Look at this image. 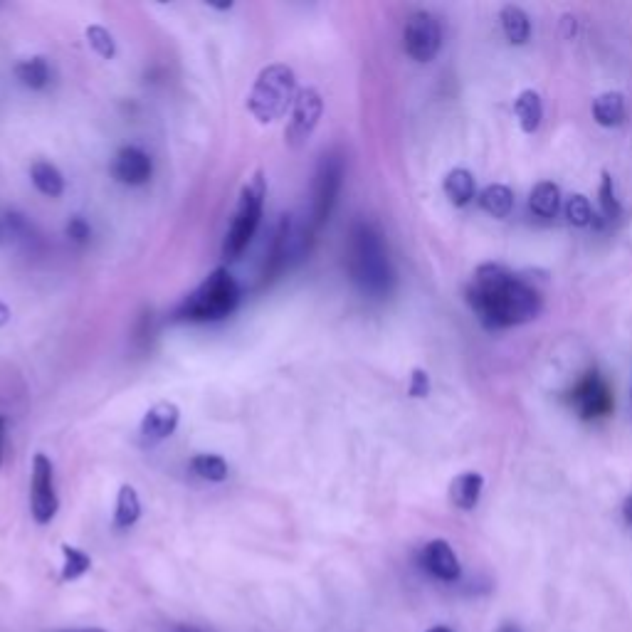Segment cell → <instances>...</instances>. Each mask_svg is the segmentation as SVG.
<instances>
[{
  "label": "cell",
  "instance_id": "d6986e66",
  "mask_svg": "<svg viewBox=\"0 0 632 632\" xmlns=\"http://www.w3.org/2000/svg\"><path fill=\"white\" fill-rule=\"evenodd\" d=\"M479 205H482L484 213H489L492 218H507L514 208L512 188L504 186V183H492V186H487L479 193Z\"/></svg>",
  "mask_w": 632,
  "mask_h": 632
},
{
  "label": "cell",
  "instance_id": "7c38bea8",
  "mask_svg": "<svg viewBox=\"0 0 632 632\" xmlns=\"http://www.w3.org/2000/svg\"><path fill=\"white\" fill-rule=\"evenodd\" d=\"M420 561H423L425 571L433 573L435 578L440 581L452 583L462 576V566H460V558L457 553L452 551V546L447 541L435 539L425 546L423 553H420Z\"/></svg>",
  "mask_w": 632,
  "mask_h": 632
},
{
  "label": "cell",
  "instance_id": "ba28073f",
  "mask_svg": "<svg viewBox=\"0 0 632 632\" xmlns=\"http://www.w3.org/2000/svg\"><path fill=\"white\" fill-rule=\"evenodd\" d=\"M321 112H324V102H321V94L316 92L314 87L302 89V92L297 94V99H294L292 104V119H289L287 131H284L287 144L292 146V149H304V146H307L314 129L319 126Z\"/></svg>",
  "mask_w": 632,
  "mask_h": 632
},
{
  "label": "cell",
  "instance_id": "cb8c5ba5",
  "mask_svg": "<svg viewBox=\"0 0 632 632\" xmlns=\"http://www.w3.org/2000/svg\"><path fill=\"white\" fill-rule=\"evenodd\" d=\"M287 250H289V218H287V215H284L282 223H279V228H277L270 262H267L265 284L272 282V279H275V275H279V270H282L284 262H287Z\"/></svg>",
  "mask_w": 632,
  "mask_h": 632
},
{
  "label": "cell",
  "instance_id": "4316f807",
  "mask_svg": "<svg viewBox=\"0 0 632 632\" xmlns=\"http://www.w3.org/2000/svg\"><path fill=\"white\" fill-rule=\"evenodd\" d=\"M600 210H603V218L605 220H615L620 218V213H623V205H620L618 196H615V183H613V176H610L608 171L603 173V181H600Z\"/></svg>",
  "mask_w": 632,
  "mask_h": 632
},
{
  "label": "cell",
  "instance_id": "6da1fadb",
  "mask_svg": "<svg viewBox=\"0 0 632 632\" xmlns=\"http://www.w3.org/2000/svg\"><path fill=\"white\" fill-rule=\"evenodd\" d=\"M467 302L479 324L489 331L526 324L536 319L544 307L541 294L502 265L477 267L472 284L467 287Z\"/></svg>",
  "mask_w": 632,
  "mask_h": 632
},
{
  "label": "cell",
  "instance_id": "d590c367",
  "mask_svg": "<svg viewBox=\"0 0 632 632\" xmlns=\"http://www.w3.org/2000/svg\"><path fill=\"white\" fill-rule=\"evenodd\" d=\"M499 632H521V630L516 628L514 623H507V625H502V628H499Z\"/></svg>",
  "mask_w": 632,
  "mask_h": 632
},
{
  "label": "cell",
  "instance_id": "4dcf8cb0",
  "mask_svg": "<svg viewBox=\"0 0 632 632\" xmlns=\"http://www.w3.org/2000/svg\"><path fill=\"white\" fill-rule=\"evenodd\" d=\"M67 235L75 242H79V245H84V242H89V237H92V228H89L87 220L72 218L70 223H67Z\"/></svg>",
  "mask_w": 632,
  "mask_h": 632
},
{
  "label": "cell",
  "instance_id": "9c48e42d",
  "mask_svg": "<svg viewBox=\"0 0 632 632\" xmlns=\"http://www.w3.org/2000/svg\"><path fill=\"white\" fill-rule=\"evenodd\" d=\"M30 509L38 524H50L60 509L55 489V467L47 455H35L33 460V487H30Z\"/></svg>",
  "mask_w": 632,
  "mask_h": 632
},
{
  "label": "cell",
  "instance_id": "f35d334b",
  "mask_svg": "<svg viewBox=\"0 0 632 632\" xmlns=\"http://www.w3.org/2000/svg\"><path fill=\"white\" fill-rule=\"evenodd\" d=\"M178 632H198V630H188V628H181Z\"/></svg>",
  "mask_w": 632,
  "mask_h": 632
},
{
  "label": "cell",
  "instance_id": "83f0119b",
  "mask_svg": "<svg viewBox=\"0 0 632 632\" xmlns=\"http://www.w3.org/2000/svg\"><path fill=\"white\" fill-rule=\"evenodd\" d=\"M566 218L568 223L576 225V228H588L593 223V208L588 203L586 196L576 193L566 200Z\"/></svg>",
  "mask_w": 632,
  "mask_h": 632
},
{
  "label": "cell",
  "instance_id": "836d02e7",
  "mask_svg": "<svg viewBox=\"0 0 632 632\" xmlns=\"http://www.w3.org/2000/svg\"><path fill=\"white\" fill-rule=\"evenodd\" d=\"M3 440H5V420L0 415V467H3Z\"/></svg>",
  "mask_w": 632,
  "mask_h": 632
},
{
  "label": "cell",
  "instance_id": "603a6c76",
  "mask_svg": "<svg viewBox=\"0 0 632 632\" xmlns=\"http://www.w3.org/2000/svg\"><path fill=\"white\" fill-rule=\"evenodd\" d=\"M15 75L28 89H45L50 84V65L45 57H30L15 67Z\"/></svg>",
  "mask_w": 632,
  "mask_h": 632
},
{
  "label": "cell",
  "instance_id": "d4e9b609",
  "mask_svg": "<svg viewBox=\"0 0 632 632\" xmlns=\"http://www.w3.org/2000/svg\"><path fill=\"white\" fill-rule=\"evenodd\" d=\"M62 556H65V563H62V581L65 583L77 581V578H82L92 568V558L84 551L75 549V546H62Z\"/></svg>",
  "mask_w": 632,
  "mask_h": 632
},
{
  "label": "cell",
  "instance_id": "484cf974",
  "mask_svg": "<svg viewBox=\"0 0 632 632\" xmlns=\"http://www.w3.org/2000/svg\"><path fill=\"white\" fill-rule=\"evenodd\" d=\"M191 470L198 474L200 479H208V482H223L228 477V462L220 455H196L191 462Z\"/></svg>",
  "mask_w": 632,
  "mask_h": 632
},
{
  "label": "cell",
  "instance_id": "52a82bcc",
  "mask_svg": "<svg viewBox=\"0 0 632 632\" xmlns=\"http://www.w3.org/2000/svg\"><path fill=\"white\" fill-rule=\"evenodd\" d=\"M403 47L410 60L430 62L442 47V28L440 20L428 10H418L408 18L403 30Z\"/></svg>",
  "mask_w": 632,
  "mask_h": 632
},
{
  "label": "cell",
  "instance_id": "7a4b0ae2",
  "mask_svg": "<svg viewBox=\"0 0 632 632\" xmlns=\"http://www.w3.org/2000/svg\"><path fill=\"white\" fill-rule=\"evenodd\" d=\"M349 272L363 294L386 297L393 287V267L383 237L373 225L356 223L349 237Z\"/></svg>",
  "mask_w": 632,
  "mask_h": 632
},
{
  "label": "cell",
  "instance_id": "ac0fdd59",
  "mask_svg": "<svg viewBox=\"0 0 632 632\" xmlns=\"http://www.w3.org/2000/svg\"><path fill=\"white\" fill-rule=\"evenodd\" d=\"M30 178H33V186L38 188L42 196L47 198H60L65 193V176L60 173V168L50 161H38L30 168Z\"/></svg>",
  "mask_w": 632,
  "mask_h": 632
},
{
  "label": "cell",
  "instance_id": "ffe728a7",
  "mask_svg": "<svg viewBox=\"0 0 632 632\" xmlns=\"http://www.w3.org/2000/svg\"><path fill=\"white\" fill-rule=\"evenodd\" d=\"M499 20H502V30L512 45H524L531 38V20L519 5H504Z\"/></svg>",
  "mask_w": 632,
  "mask_h": 632
},
{
  "label": "cell",
  "instance_id": "8d00e7d4",
  "mask_svg": "<svg viewBox=\"0 0 632 632\" xmlns=\"http://www.w3.org/2000/svg\"><path fill=\"white\" fill-rule=\"evenodd\" d=\"M425 632H455V630L445 628V625H435V628H430V630H425Z\"/></svg>",
  "mask_w": 632,
  "mask_h": 632
},
{
  "label": "cell",
  "instance_id": "e0dca14e",
  "mask_svg": "<svg viewBox=\"0 0 632 632\" xmlns=\"http://www.w3.org/2000/svg\"><path fill=\"white\" fill-rule=\"evenodd\" d=\"M625 97L620 92H605L593 102V119L605 129H613L625 121Z\"/></svg>",
  "mask_w": 632,
  "mask_h": 632
},
{
  "label": "cell",
  "instance_id": "f1b7e54d",
  "mask_svg": "<svg viewBox=\"0 0 632 632\" xmlns=\"http://www.w3.org/2000/svg\"><path fill=\"white\" fill-rule=\"evenodd\" d=\"M87 42L92 45V50L97 52L104 60H112L117 55V45H114V38L109 30H104L102 25H89L87 28Z\"/></svg>",
  "mask_w": 632,
  "mask_h": 632
},
{
  "label": "cell",
  "instance_id": "9a60e30c",
  "mask_svg": "<svg viewBox=\"0 0 632 632\" xmlns=\"http://www.w3.org/2000/svg\"><path fill=\"white\" fill-rule=\"evenodd\" d=\"M442 191H445L447 200L457 208H465L474 200V193H477V181L467 168H452L450 173L442 181Z\"/></svg>",
  "mask_w": 632,
  "mask_h": 632
},
{
  "label": "cell",
  "instance_id": "d6a6232c",
  "mask_svg": "<svg viewBox=\"0 0 632 632\" xmlns=\"http://www.w3.org/2000/svg\"><path fill=\"white\" fill-rule=\"evenodd\" d=\"M623 514H625V521L632 526V494L628 499H625V507H623Z\"/></svg>",
  "mask_w": 632,
  "mask_h": 632
},
{
  "label": "cell",
  "instance_id": "74e56055",
  "mask_svg": "<svg viewBox=\"0 0 632 632\" xmlns=\"http://www.w3.org/2000/svg\"><path fill=\"white\" fill-rule=\"evenodd\" d=\"M72 632H104V630H97V628H92V630H72Z\"/></svg>",
  "mask_w": 632,
  "mask_h": 632
},
{
  "label": "cell",
  "instance_id": "5b68a950",
  "mask_svg": "<svg viewBox=\"0 0 632 632\" xmlns=\"http://www.w3.org/2000/svg\"><path fill=\"white\" fill-rule=\"evenodd\" d=\"M265 196H267L265 176H262V171H255V176L242 186L233 225H230L228 235H225V240H223L225 260H237V257L245 252V247L250 245V240L255 237L257 225H260L262 208H265Z\"/></svg>",
  "mask_w": 632,
  "mask_h": 632
},
{
  "label": "cell",
  "instance_id": "44dd1931",
  "mask_svg": "<svg viewBox=\"0 0 632 632\" xmlns=\"http://www.w3.org/2000/svg\"><path fill=\"white\" fill-rule=\"evenodd\" d=\"M529 208L534 210L539 218H553L561 208V191H558L556 183L541 181L539 186H534L529 196Z\"/></svg>",
  "mask_w": 632,
  "mask_h": 632
},
{
  "label": "cell",
  "instance_id": "8992f818",
  "mask_svg": "<svg viewBox=\"0 0 632 632\" xmlns=\"http://www.w3.org/2000/svg\"><path fill=\"white\" fill-rule=\"evenodd\" d=\"M341 186H344V158L339 154H326L314 173V228H321L331 218Z\"/></svg>",
  "mask_w": 632,
  "mask_h": 632
},
{
  "label": "cell",
  "instance_id": "7402d4cb",
  "mask_svg": "<svg viewBox=\"0 0 632 632\" xmlns=\"http://www.w3.org/2000/svg\"><path fill=\"white\" fill-rule=\"evenodd\" d=\"M141 516V502H139V494L131 484H124L119 489V497H117V512H114V524L117 529H129L139 521Z\"/></svg>",
  "mask_w": 632,
  "mask_h": 632
},
{
  "label": "cell",
  "instance_id": "e575fe53",
  "mask_svg": "<svg viewBox=\"0 0 632 632\" xmlns=\"http://www.w3.org/2000/svg\"><path fill=\"white\" fill-rule=\"evenodd\" d=\"M8 220H3L0 218V242H3V237H5V233H8Z\"/></svg>",
  "mask_w": 632,
  "mask_h": 632
},
{
  "label": "cell",
  "instance_id": "1f68e13d",
  "mask_svg": "<svg viewBox=\"0 0 632 632\" xmlns=\"http://www.w3.org/2000/svg\"><path fill=\"white\" fill-rule=\"evenodd\" d=\"M8 321H10V309L5 307L3 302H0V329H3V326L8 324Z\"/></svg>",
  "mask_w": 632,
  "mask_h": 632
},
{
  "label": "cell",
  "instance_id": "3957f363",
  "mask_svg": "<svg viewBox=\"0 0 632 632\" xmlns=\"http://www.w3.org/2000/svg\"><path fill=\"white\" fill-rule=\"evenodd\" d=\"M294 89H297V77L292 67L270 65L260 72L247 97V109L260 124H272L282 119L287 109L294 104Z\"/></svg>",
  "mask_w": 632,
  "mask_h": 632
},
{
  "label": "cell",
  "instance_id": "5bb4252c",
  "mask_svg": "<svg viewBox=\"0 0 632 632\" xmlns=\"http://www.w3.org/2000/svg\"><path fill=\"white\" fill-rule=\"evenodd\" d=\"M484 489V477L479 472H462L450 482V502L462 512H472L479 504Z\"/></svg>",
  "mask_w": 632,
  "mask_h": 632
},
{
  "label": "cell",
  "instance_id": "277c9868",
  "mask_svg": "<svg viewBox=\"0 0 632 632\" xmlns=\"http://www.w3.org/2000/svg\"><path fill=\"white\" fill-rule=\"evenodd\" d=\"M240 302V287L228 270L218 267L193 294H188L186 302L178 307V316L191 321L223 319L233 314Z\"/></svg>",
  "mask_w": 632,
  "mask_h": 632
},
{
  "label": "cell",
  "instance_id": "f546056e",
  "mask_svg": "<svg viewBox=\"0 0 632 632\" xmlns=\"http://www.w3.org/2000/svg\"><path fill=\"white\" fill-rule=\"evenodd\" d=\"M430 391V378L423 368H415L413 376H410V395L413 398H425Z\"/></svg>",
  "mask_w": 632,
  "mask_h": 632
},
{
  "label": "cell",
  "instance_id": "4fadbf2b",
  "mask_svg": "<svg viewBox=\"0 0 632 632\" xmlns=\"http://www.w3.org/2000/svg\"><path fill=\"white\" fill-rule=\"evenodd\" d=\"M154 173V163L146 151L136 146H124L114 158V176L126 186H144Z\"/></svg>",
  "mask_w": 632,
  "mask_h": 632
},
{
  "label": "cell",
  "instance_id": "30bf717a",
  "mask_svg": "<svg viewBox=\"0 0 632 632\" xmlns=\"http://www.w3.org/2000/svg\"><path fill=\"white\" fill-rule=\"evenodd\" d=\"M573 405L578 408L581 418H605L613 410V393L600 373H588L573 391Z\"/></svg>",
  "mask_w": 632,
  "mask_h": 632
},
{
  "label": "cell",
  "instance_id": "8fae6325",
  "mask_svg": "<svg viewBox=\"0 0 632 632\" xmlns=\"http://www.w3.org/2000/svg\"><path fill=\"white\" fill-rule=\"evenodd\" d=\"M178 423H181V410H178L176 403H168V400H161L154 408L146 410L144 420H141V445L144 447H154L158 442H163L166 437H171L176 433Z\"/></svg>",
  "mask_w": 632,
  "mask_h": 632
},
{
  "label": "cell",
  "instance_id": "2e32d148",
  "mask_svg": "<svg viewBox=\"0 0 632 632\" xmlns=\"http://www.w3.org/2000/svg\"><path fill=\"white\" fill-rule=\"evenodd\" d=\"M514 114H516V119H519L521 129H524L526 134H534V131L541 126V119H544V102H541L539 92H534V89H524V92L516 97Z\"/></svg>",
  "mask_w": 632,
  "mask_h": 632
}]
</instances>
